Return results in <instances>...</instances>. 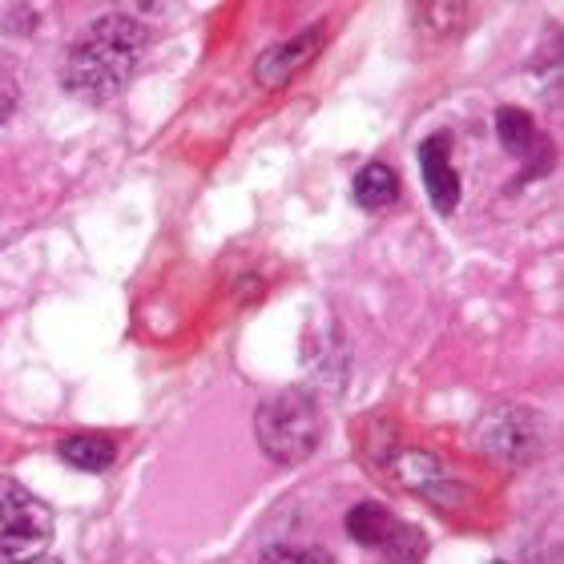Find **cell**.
I'll list each match as a JSON object with an SVG mask.
<instances>
[{
    "label": "cell",
    "instance_id": "3957f363",
    "mask_svg": "<svg viewBox=\"0 0 564 564\" xmlns=\"http://www.w3.org/2000/svg\"><path fill=\"white\" fill-rule=\"evenodd\" d=\"M53 544V512L24 484L0 476V564H29Z\"/></svg>",
    "mask_w": 564,
    "mask_h": 564
},
{
    "label": "cell",
    "instance_id": "277c9868",
    "mask_svg": "<svg viewBox=\"0 0 564 564\" xmlns=\"http://www.w3.org/2000/svg\"><path fill=\"white\" fill-rule=\"evenodd\" d=\"M420 170H423V189L440 214H452L459 206V174L452 165V145H447V133H432V138L420 145Z\"/></svg>",
    "mask_w": 564,
    "mask_h": 564
},
{
    "label": "cell",
    "instance_id": "8992f818",
    "mask_svg": "<svg viewBox=\"0 0 564 564\" xmlns=\"http://www.w3.org/2000/svg\"><path fill=\"white\" fill-rule=\"evenodd\" d=\"M524 423H529V415H524V412H500L492 423H488V432L480 435L484 452L500 456V452H505V444H512V452H508V464L529 459L532 452H536V444H541V435H529V432H524Z\"/></svg>",
    "mask_w": 564,
    "mask_h": 564
},
{
    "label": "cell",
    "instance_id": "9a60e30c",
    "mask_svg": "<svg viewBox=\"0 0 564 564\" xmlns=\"http://www.w3.org/2000/svg\"><path fill=\"white\" fill-rule=\"evenodd\" d=\"M496 564H505V561H496Z\"/></svg>",
    "mask_w": 564,
    "mask_h": 564
},
{
    "label": "cell",
    "instance_id": "8fae6325",
    "mask_svg": "<svg viewBox=\"0 0 564 564\" xmlns=\"http://www.w3.org/2000/svg\"><path fill=\"white\" fill-rule=\"evenodd\" d=\"M383 553L391 556V564H420L423 561V536L412 524H395L391 541L383 544Z\"/></svg>",
    "mask_w": 564,
    "mask_h": 564
},
{
    "label": "cell",
    "instance_id": "30bf717a",
    "mask_svg": "<svg viewBox=\"0 0 564 564\" xmlns=\"http://www.w3.org/2000/svg\"><path fill=\"white\" fill-rule=\"evenodd\" d=\"M496 133H500V141H505V150L517 153V158H524V153L536 145V126H532V118L512 106L496 113Z\"/></svg>",
    "mask_w": 564,
    "mask_h": 564
},
{
    "label": "cell",
    "instance_id": "4fadbf2b",
    "mask_svg": "<svg viewBox=\"0 0 564 564\" xmlns=\"http://www.w3.org/2000/svg\"><path fill=\"white\" fill-rule=\"evenodd\" d=\"M12 109H17V82H12L9 73L0 69V121H9Z\"/></svg>",
    "mask_w": 564,
    "mask_h": 564
},
{
    "label": "cell",
    "instance_id": "5b68a950",
    "mask_svg": "<svg viewBox=\"0 0 564 564\" xmlns=\"http://www.w3.org/2000/svg\"><path fill=\"white\" fill-rule=\"evenodd\" d=\"M318 45H323V29H306V33L291 36V41H282L279 48L271 53H262L259 65H254V82L267 85V89H279L294 77V73L311 65L318 57Z\"/></svg>",
    "mask_w": 564,
    "mask_h": 564
},
{
    "label": "cell",
    "instance_id": "ba28073f",
    "mask_svg": "<svg viewBox=\"0 0 564 564\" xmlns=\"http://www.w3.org/2000/svg\"><path fill=\"white\" fill-rule=\"evenodd\" d=\"M400 198V174L383 162H367L355 174V202L364 210H388L391 202Z\"/></svg>",
    "mask_w": 564,
    "mask_h": 564
},
{
    "label": "cell",
    "instance_id": "7c38bea8",
    "mask_svg": "<svg viewBox=\"0 0 564 564\" xmlns=\"http://www.w3.org/2000/svg\"><path fill=\"white\" fill-rule=\"evenodd\" d=\"M254 564H335V556H327L323 549H294V544H274L259 556Z\"/></svg>",
    "mask_w": 564,
    "mask_h": 564
},
{
    "label": "cell",
    "instance_id": "52a82bcc",
    "mask_svg": "<svg viewBox=\"0 0 564 564\" xmlns=\"http://www.w3.org/2000/svg\"><path fill=\"white\" fill-rule=\"evenodd\" d=\"M57 456L69 464V468H82V471H106L113 459H118V444L109 440V435H97V432H77V435H65L57 444Z\"/></svg>",
    "mask_w": 564,
    "mask_h": 564
},
{
    "label": "cell",
    "instance_id": "7a4b0ae2",
    "mask_svg": "<svg viewBox=\"0 0 564 564\" xmlns=\"http://www.w3.org/2000/svg\"><path fill=\"white\" fill-rule=\"evenodd\" d=\"M254 435L259 447L274 464H299L318 447L323 440V412L311 391L286 388L271 400H262L254 415Z\"/></svg>",
    "mask_w": 564,
    "mask_h": 564
},
{
    "label": "cell",
    "instance_id": "5bb4252c",
    "mask_svg": "<svg viewBox=\"0 0 564 564\" xmlns=\"http://www.w3.org/2000/svg\"><path fill=\"white\" fill-rule=\"evenodd\" d=\"M29 564H61L57 556H36V561H29Z\"/></svg>",
    "mask_w": 564,
    "mask_h": 564
},
{
    "label": "cell",
    "instance_id": "6da1fadb",
    "mask_svg": "<svg viewBox=\"0 0 564 564\" xmlns=\"http://www.w3.org/2000/svg\"><path fill=\"white\" fill-rule=\"evenodd\" d=\"M150 45V29L126 12H109L85 29L61 61V85L82 101H109L118 97L138 73Z\"/></svg>",
    "mask_w": 564,
    "mask_h": 564
},
{
    "label": "cell",
    "instance_id": "9c48e42d",
    "mask_svg": "<svg viewBox=\"0 0 564 564\" xmlns=\"http://www.w3.org/2000/svg\"><path fill=\"white\" fill-rule=\"evenodd\" d=\"M395 524L400 520L391 517L383 505H355L351 512H347V532H351L355 544H364V549H383V544L391 541V532H395Z\"/></svg>",
    "mask_w": 564,
    "mask_h": 564
}]
</instances>
